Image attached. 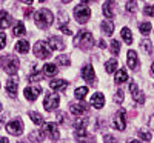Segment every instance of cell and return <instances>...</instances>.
Masks as SVG:
<instances>
[{"mask_svg":"<svg viewBox=\"0 0 154 143\" xmlns=\"http://www.w3.org/2000/svg\"><path fill=\"white\" fill-rule=\"evenodd\" d=\"M35 25L40 29H46L49 28L51 25H53L54 22V16H53V12H51L49 9H40V11H37V14H35Z\"/></svg>","mask_w":154,"mask_h":143,"instance_id":"obj_1","label":"cell"},{"mask_svg":"<svg viewBox=\"0 0 154 143\" xmlns=\"http://www.w3.org/2000/svg\"><path fill=\"white\" fill-rule=\"evenodd\" d=\"M0 63H2V68L5 69L6 74H11L14 75L17 71H19V66H20V62L16 56H11V54H6L0 59Z\"/></svg>","mask_w":154,"mask_h":143,"instance_id":"obj_2","label":"cell"},{"mask_svg":"<svg viewBox=\"0 0 154 143\" xmlns=\"http://www.w3.org/2000/svg\"><path fill=\"white\" fill-rule=\"evenodd\" d=\"M74 45L82 48V49H89L94 45V37L89 31H80L74 37Z\"/></svg>","mask_w":154,"mask_h":143,"instance_id":"obj_3","label":"cell"},{"mask_svg":"<svg viewBox=\"0 0 154 143\" xmlns=\"http://www.w3.org/2000/svg\"><path fill=\"white\" fill-rule=\"evenodd\" d=\"M74 17H75V20L79 22V23L85 25L89 20V17H91V9H89L86 5H83V3L77 5L74 8Z\"/></svg>","mask_w":154,"mask_h":143,"instance_id":"obj_4","label":"cell"},{"mask_svg":"<svg viewBox=\"0 0 154 143\" xmlns=\"http://www.w3.org/2000/svg\"><path fill=\"white\" fill-rule=\"evenodd\" d=\"M59 102H60L59 94H56V93H48V94L45 96V100H43V108H45L46 111H54V109H57V106H59Z\"/></svg>","mask_w":154,"mask_h":143,"instance_id":"obj_5","label":"cell"},{"mask_svg":"<svg viewBox=\"0 0 154 143\" xmlns=\"http://www.w3.org/2000/svg\"><path fill=\"white\" fill-rule=\"evenodd\" d=\"M34 54L38 57V59H49L51 57V48L48 46V43L45 42H37L32 48Z\"/></svg>","mask_w":154,"mask_h":143,"instance_id":"obj_6","label":"cell"},{"mask_svg":"<svg viewBox=\"0 0 154 143\" xmlns=\"http://www.w3.org/2000/svg\"><path fill=\"white\" fill-rule=\"evenodd\" d=\"M42 132H43L45 135H48L51 140H59V137H60V134H59V129H57V125H56V123H51V122L43 123Z\"/></svg>","mask_w":154,"mask_h":143,"instance_id":"obj_7","label":"cell"},{"mask_svg":"<svg viewBox=\"0 0 154 143\" xmlns=\"http://www.w3.org/2000/svg\"><path fill=\"white\" fill-rule=\"evenodd\" d=\"M75 138H77V143H96L94 135L89 134V132L86 131V128L75 129Z\"/></svg>","mask_w":154,"mask_h":143,"instance_id":"obj_8","label":"cell"},{"mask_svg":"<svg viewBox=\"0 0 154 143\" xmlns=\"http://www.w3.org/2000/svg\"><path fill=\"white\" fill-rule=\"evenodd\" d=\"M6 131L11 135H16V137L22 135V132H23V122L20 119H16V120L6 123Z\"/></svg>","mask_w":154,"mask_h":143,"instance_id":"obj_9","label":"cell"},{"mask_svg":"<svg viewBox=\"0 0 154 143\" xmlns=\"http://www.w3.org/2000/svg\"><path fill=\"white\" fill-rule=\"evenodd\" d=\"M112 126L117 131H123L126 126V117H125V109H119L116 112V115L112 117Z\"/></svg>","mask_w":154,"mask_h":143,"instance_id":"obj_10","label":"cell"},{"mask_svg":"<svg viewBox=\"0 0 154 143\" xmlns=\"http://www.w3.org/2000/svg\"><path fill=\"white\" fill-rule=\"evenodd\" d=\"M69 111H71V114H74V115H82L83 112L88 111V106H86V103H83V100H80V102H72V103H69Z\"/></svg>","mask_w":154,"mask_h":143,"instance_id":"obj_11","label":"cell"},{"mask_svg":"<svg viewBox=\"0 0 154 143\" xmlns=\"http://www.w3.org/2000/svg\"><path fill=\"white\" fill-rule=\"evenodd\" d=\"M40 93H42L40 86H26L25 91H23L25 97H26V100H29V102H34L38 96H40Z\"/></svg>","mask_w":154,"mask_h":143,"instance_id":"obj_12","label":"cell"},{"mask_svg":"<svg viewBox=\"0 0 154 143\" xmlns=\"http://www.w3.org/2000/svg\"><path fill=\"white\" fill-rule=\"evenodd\" d=\"M130 91H131L133 99L139 103V105H143V103H145V96H143L142 91H140V89L137 88V85H136L134 82H131V83H130Z\"/></svg>","mask_w":154,"mask_h":143,"instance_id":"obj_13","label":"cell"},{"mask_svg":"<svg viewBox=\"0 0 154 143\" xmlns=\"http://www.w3.org/2000/svg\"><path fill=\"white\" fill-rule=\"evenodd\" d=\"M46 43H48V46H49L51 49H56V51H63V49H65V46H66L65 42H63L60 37H57V35L49 37Z\"/></svg>","mask_w":154,"mask_h":143,"instance_id":"obj_14","label":"cell"},{"mask_svg":"<svg viewBox=\"0 0 154 143\" xmlns=\"http://www.w3.org/2000/svg\"><path fill=\"white\" fill-rule=\"evenodd\" d=\"M17 86H19L17 77H11V79L6 82V93H8L9 97H12V99L17 97Z\"/></svg>","mask_w":154,"mask_h":143,"instance_id":"obj_15","label":"cell"},{"mask_svg":"<svg viewBox=\"0 0 154 143\" xmlns=\"http://www.w3.org/2000/svg\"><path fill=\"white\" fill-rule=\"evenodd\" d=\"M82 77L88 83H91V85L96 83V74H94V68L91 66V65H86V66L82 69Z\"/></svg>","mask_w":154,"mask_h":143,"instance_id":"obj_16","label":"cell"},{"mask_svg":"<svg viewBox=\"0 0 154 143\" xmlns=\"http://www.w3.org/2000/svg\"><path fill=\"white\" fill-rule=\"evenodd\" d=\"M126 63L133 71H137L139 69V59H137V54L136 51H128L126 54Z\"/></svg>","mask_w":154,"mask_h":143,"instance_id":"obj_17","label":"cell"},{"mask_svg":"<svg viewBox=\"0 0 154 143\" xmlns=\"http://www.w3.org/2000/svg\"><path fill=\"white\" fill-rule=\"evenodd\" d=\"M103 14L106 16V19H112L116 16V3L114 0H106L103 5Z\"/></svg>","mask_w":154,"mask_h":143,"instance_id":"obj_18","label":"cell"},{"mask_svg":"<svg viewBox=\"0 0 154 143\" xmlns=\"http://www.w3.org/2000/svg\"><path fill=\"white\" fill-rule=\"evenodd\" d=\"M12 23V17L6 11H0V29H6Z\"/></svg>","mask_w":154,"mask_h":143,"instance_id":"obj_19","label":"cell"},{"mask_svg":"<svg viewBox=\"0 0 154 143\" xmlns=\"http://www.w3.org/2000/svg\"><path fill=\"white\" fill-rule=\"evenodd\" d=\"M91 105H93L94 108H97V109L103 108V105H105V97H103V94H102V93H96V94L91 97Z\"/></svg>","mask_w":154,"mask_h":143,"instance_id":"obj_20","label":"cell"},{"mask_svg":"<svg viewBox=\"0 0 154 143\" xmlns=\"http://www.w3.org/2000/svg\"><path fill=\"white\" fill-rule=\"evenodd\" d=\"M49 86L54 91H57V93H60V91H65L68 88V80H51Z\"/></svg>","mask_w":154,"mask_h":143,"instance_id":"obj_21","label":"cell"},{"mask_svg":"<svg viewBox=\"0 0 154 143\" xmlns=\"http://www.w3.org/2000/svg\"><path fill=\"white\" fill-rule=\"evenodd\" d=\"M16 51L20 54H28L29 53V43L26 40H19L16 43Z\"/></svg>","mask_w":154,"mask_h":143,"instance_id":"obj_22","label":"cell"},{"mask_svg":"<svg viewBox=\"0 0 154 143\" xmlns=\"http://www.w3.org/2000/svg\"><path fill=\"white\" fill-rule=\"evenodd\" d=\"M43 138H45V134L42 132V129L40 131H32L29 134V141L31 143H40V141H43Z\"/></svg>","mask_w":154,"mask_h":143,"instance_id":"obj_23","label":"cell"},{"mask_svg":"<svg viewBox=\"0 0 154 143\" xmlns=\"http://www.w3.org/2000/svg\"><path fill=\"white\" fill-rule=\"evenodd\" d=\"M102 31H103V34H106V35H112V31H114V25L111 23V22H108V20H103L102 22Z\"/></svg>","mask_w":154,"mask_h":143,"instance_id":"obj_24","label":"cell"},{"mask_svg":"<svg viewBox=\"0 0 154 143\" xmlns=\"http://www.w3.org/2000/svg\"><path fill=\"white\" fill-rule=\"evenodd\" d=\"M12 34H14L16 37H20V35H25L26 34V29H25V25L22 22H17L14 29H12Z\"/></svg>","mask_w":154,"mask_h":143,"instance_id":"obj_25","label":"cell"},{"mask_svg":"<svg viewBox=\"0 0 154 143\" xmlns=\"http://www.w3.org/2000/svg\"><path fill=\"white\" fill-rule=\"evenodd\" d=\"M43 72H45V75H56L57 74V65L46 63L45 66H43Z\"/></svg>","mask_w":154,"mask_h":143,"instance_id":"obj_26","label":"cell"},{"mask_svg":"<svg viewBox=\"0 0 154 143\" xmlns=\"http://www.w3.org/2000/svg\"><path fill=\"white\" fill-rule=\"evenodd\" d=\"M43 75H45L43 69H42V71H38V68L35 66V68H34V72L29 75V82H38V80H42V79H43Z\"/></svg>","mask_w":154,"mask_h":143,"instance_id":"obj_27","label":"cell"},{"mask_svg":"<svg viewBox=\"0 0 154 143\" xmlns=\"http://www.w3.org/2000/svg\"><path fill=\"white\" fill-rule=\"evenodd\" d=\"M116 83H125L126 80H128V74H126V71L125 69H119L117 72H116Z\"/></svg>","mask_w":154,"mask_h":143,"instance_id":"obj_28","label":"cell"},{"mask_svg":"<svg viewBox=\"0 0 154 143\" xmlns=\"http://www.w3.org/2000/svg\"><path fill=\"white\" fill-rule=\"evenodd\" d=\"M116 68H117V60H116V59L108 60V62H106V65H105V71H106L108 74L114 72V71H116Z\"/></svg>","mask_w":154,"mask_h":143,"instance_id":"obj_29","label":"cell"},{"mask_svg":"<svg viewBox=\"0 0 154 143\" xmlns=\"http://www.w3.org/2000/svg\"><path fill=\"white\" fill-rule=\"evenodd\" d=\"M86 93H88V88H86V86H82V88H77V89H75L74 96H75L77 100H83V99L86 97Z\"/></svg>","mask_w":154,"mask_h":143,"instance_id":"obj_30","label":"cell"},{"mask_svg":"<svg viewBox=\"0 0 154 143\" xmlns=\"http://www.w3.org/2000/svg\"><path fill=\"white\" fill-rule=\"evenodd\" d=\"M29 117H31V120L35 123V125H43V117L35 112V111H29Z\"/></svg>","mask_w":154,"mask_h":143,"instance_id":"obj_31","label":"cell"},{"mask_svg":"<svg viewBox=\"0 0 154 143\" xmlns=\"http://www.w3.org/2000/svg\"><path fill=\"white\" fill-rule=\"evenodd\" d=\"M89 123V119L88 117H80V119H77L74 122V128L79 129V128H86V125Z\"/></svg>","mask_w":154,"mask_h":143,"instance_id":"obj_32","label":"cell"},{"mask_svg":"<svg viewBox=\"0 0 154 143\" xmlns=\"http://www.w3.org/2000/svg\"><path fill=\"white\" fill-rule=\"evenodd\" d=\"M122 38H123L128 45H131V42H133V34H131V31L128 29V28H123V29H122Z\"/></svg>","mask_w":154,"mask_h":143,"instance_id":"obj_33","label":"cell"},{"mask_svg":"<svg viewBox=\"0 0 154 143\" xmlns=\"http://www.w3.org/2000/svg\"><path fill=\"white\" fill-rule=\"evenodd\" d=\"M56 65H60V66H68V65H69V57L68 56H57L56 57Z\"/></svg>","mask_w":154,"mask_h":143,"instance_id":"obj_34","label":"cell"},{"mask_svg":"<svg viewBox=\"0 0 154 143\" xmlns=\"http://www.w3.org/2000/svg\"><path fill=\"white\" fill-rule=\"evenodd\" d=\"M109 49H111V53H112L114 56H119V53H120V43H119L117 40H112V42L109 43Z\"/></svg>","mask_w":154,"mask_h":143,"instance_id":"obj_35","label":"cell"},{"mask_svg":"<svg viewBox=\"0 0 154 143\" xmlns=\"http://www.w3.org/2000/svg\"><path fill=\"white\" fill-rule=\"evenodd\" d=\"M139 29H140V32H142L143 35H148V34H149V31H151V23H149V22L142 23V25L139 26Z\"/></svg>","mask_w":154,"mask_h":143,"instance_id":"obj_36","label":"cell"},{"mask_svg":"<svg viewBox=\"0 0 154 143\" xmlns=\"http://www.w3.org/2000/svg\"><path fill=\"white\" fill-rule=\"evenodd\" d=\"M137 134H139V137H140V138L145 140V141H149V140H151V132H149V131H146V129H140V131H139Z\"/></svg>","mask_w":154,"mask_h":143,"instance_id":"obj_37","label":"cell"},{"mask_svg":"<svg viewBox=\"0 0 154 143\" xmlns=\"http://www.w3.org/2000/svg\"><path fill=\"white\" fill-rule=\"evenodd\" d=\"M142 49H145L146 54H151L152 53V43L149 40H143L142 42Z\"/></svg>","mask_w":154,"mask_h":143,"instance_id":"obj_38","label":"cell"},{"mask_svg":"<svg viewBox=\"0 0 154 143\" xmlns=\"http://www.w3.org/2000/svg\"><path fill=\"white\" fill-rule=\"evenodd\" d=\"M136 9H137V3L134 0H130V2L126 3V11L128 12H136Z\"/></svg>","mask_w":154,"mask_h":143,"instance_id":"obj_39","label":"cell"},{"mask_svg":"<svg viewBox=\"0 0 154 143\" xmlns=\"http://www.w3.org/2000/svg\"><path fill=\"white\" fill-rule=\"evenodd\" d=\"M114 102L116 103H119V105H120V103L123 102V91H116V94H114Z\"/></svg>","mask_w":154,"mask_h":143,"instance_id":"obj_40","label":"cell"},{"mask_svg":"<svg viewBox=\"0 0 154 143\" xmlns=\"http://www.w3.org/2000/svg\"><path fill=\"white\" fill-rule=\"evenodd\" d=\"M56 120H57L59 123H65L66 114H65V112H57V114H56Z\"/></svg>","mask_w":154,"mask_h":143,"instance_id":"obj_41","label":"cell"},{"mask_svg":"<svg viewBox=\"0 0 154 143\" xmlns=\"http://www.w3.org/2000/svg\"><path fill=\"white\" fill-rule=\"evenodd\" d=\"M5 45H6V35L5 32H0V49H3Z\"/></svg>","mask_w":154,"mask_h":143,"instance_id":"obj_42","label":"cell"},{"mask_svg":"<svg viewBox=\"0 0 154 143\" xmlns=\"http://www.w3.org/2000/svg\"><path fill=\"white\" fill-rule=\"evenodd\" d=\"M103 140H105V143H116V137L111 135V134H105L103 135Z\"/></svg>","mask_w":154,"mask_h":143,"instance_id":"obj_43","label":"cell"},{"mask_svg":"<svg viewBox=\"0 0 154 143\" xmlns=\"http://www.w3.org/2000/svg\"><path fill=\"white\" fill-rule=\"evenodd\" d=\"M145 14H146V16L154 17V5H152V6H146V8H145Z\"/></svg>","mask_w":154,"mask_h":143,"instance_id":"obj_44","label":"cell"},{"mask_svg":"<svg viewBox=\"0 0 154 143\" xmlns=\"http://www.w3.org/2000/svg\"><path fill=\"white\" fill-rule=\"evenodd\" d=\"M149 128H151V129H154V115L149 119Z\"/></svg>","mask_w":154,"mask_h":143,"instance_id":"obj_45","label":"cell"},{"mask_svg":"<svg viewBox=\"0 0 154 143\" xmlns=\"http://www.w3.org/2000/svg\"><path fill=\"white\" fill-rule=\"evenodd\" d=\"M0 143H9V140L6 137H0Z\"/></svg>","mask_w":154,"mask_h":143,"instance_id":"obj_46","label":"cell"},{"mask_svg":"<svg viewBox=\"0 0 154 143\" xmlns=\"http://www.w3.org/2000/svg\"><path fill=\"white\" fill-rule=\"evenodd\" d=\"M99 46H100V48H105L106 45H105V42H103V40H99Z\"/></svg>","mask_w":154,"mask_h":143,"instance_id":"obj_47","label":"cell"},{"mask_svg":"<svg viewBox=\"0 0 154 143\" xmlns=\"http://www.w3.org/2000/svg\"><path fill=\"white\" fill-rule=\"evenodd\" d=\"M31 12H32V9L29 8V9H28L26 12H25V16H26V17H29V16H31Z\"/></svg>","mask_w":154,"mask_h":143,"instance_id":"obj_48","label":"cell"},{"mask_svg":"<svg viewBox=\"0 0 154 143\" xmlns=\"http://www.w3.org/2000/svg\"><path fill=\"white\" fill-rule=\"evenodd\" d=\"M89 2H94V0H82L83 5H86V3H89Z\"/></svg>","mask_w":154,"mask_h":143,"instance_id":"obj_49","label":"cell"},{"mask_svg":"<svg viewBox=\"0 0 154 143\" xmlns=\"http://www.w3.org/2000/svg\"><path fill=\"white\" fill-rule=\"evenodd\" d=\"M22 2H25V3H28V5H31V3H32V0H22Z\"/></svg>","mask_w":154,"mask_h":143,"instance_id":"obj_50","label":"cell"},{"mask_svg":"<svg viewBox=\"0 0 154 143\" xmlns=\"http://www.w3.org/2000/svg\"><path fill=\"white\" fill-rule=\"evenodd\" d=\"M128 143H142V141H139V140H130Z\"/></svg>","mask_w":154,"mask_h":143,"instance_id":"obj_51","label":"cell"},{"mask_svg":"<svg viewBox=\"0 0 154 143\" xmlns=\"http://www.w3.org/2000/svg\"><path fill=\"white\" fill-rule=\"evenodd\" d=\"M151 72H152V74H154V63H152V65H151Z\"/></svg>","mask_w":154,"mask_h":143,"instance_id":"obj_52","label":"cell"},{"mask_svg":"<svg viewBox=\"0 0 154 143\" xmlns=\"http://www.w3.org/2000/svg\"><path fill=\"white\" fill-rule=\"evenodd\" d=\"M62 2H63V3H69V2H71V0H62Z\"/></svg>","mask_w":154,"mask_h":143,"instance_id":"obj_53","label":"cell"},{"mask_svg":"<svg viewBox=\"0 0 154 143\" xmlns=\"http://www.w3.org/2000/svg\"><path fill=\"white\" fill-rule=\"evenodd\" d=\"M19 143H28V141H19Z\"/></svg>","mask_w":154,"mask_h":143,"instance_id":"obj_54","label":"cell"},{"mask_svg":"<svg viewBox=\"0 0 154 143\" xmlns=\"http://www.w3.org/2000/svg\"><path fill=\"white\" fill-rule=\"evenodd\" d=\"M0 126H2V119H0Z\"/></svg>","mask_w":154,"mask_h":143,"instance_id":"obj_55","label":"cell"},{"mask_svg":"<svg viewBox=\"0 0 154 143\" xmlns=\"http://www.w3.org/2000/svg\"><path fill=\"white\" fill-rule=\"evenodd\" d=\"M38 2H45V0H38Z\"/></svg>","mask_w":154,"mask_h":143,"instance_id":"obj_56","label":"cell"},{"mask_svg":"<svg viewBox=\"0 0 154 143\" xmlns=\"http://www.w3.org/2000/svg\"><path fill=\"white\" fill-rule=\"evenodd\" d=\"M0 111H2V105H0Z\"/></svg>","mask_w":154,"mask_h":143,"instance_id":"obj_57","label":"cell"}]
</instances>
